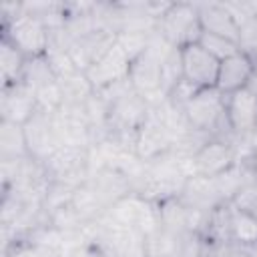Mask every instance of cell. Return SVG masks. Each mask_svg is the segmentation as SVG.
I'll return each mask as SVG.
<instances>
[{
	"mask_svg": "<svg viewBox=\"0 0 257 257\" xmlns=\"http://www.w3.org/2000/svg\"><path fill=\"white\" fill-rule=\"evenodd\" d=\"M58 80L56 74L52 72L46 56H38V58H28L26 62V68H24V74H22V82L28 84L30 88L38 90L50 82Z\"/></svg>",
	"mask_w": 257,
	"mask_h": 257,
	"instance_id": "9a60e30c",
	"label": "cell"
},
{
	"mask_svg": "<svg viewBox=\"0 0 257 257\" xmlns=\"http://www.w3.org/2000/svg\"><path fill=\"white\" fill-rule=\"evenodd\" d=\"M179 54H181L183 78L187 82H191L199 90L217 86L221 60H217L213 54H209L199 42H193V44L179 48Z\"/></svg>",
	"mask_w": 257,
	"mask_h": 257,
	"instance_id": "277c9868",
	"label": "cell"
},
{
	"mask_svg": "<svg viewBox=\"0 0 257 257\" xmlns=\"http://www.w3.org/2000/svg\"><path fill=\"white\" fill-rule=\"evenodd\" d=\"M131 58L124 54V50L114 42L92 66H88L84 70L90 86L94 88V92L112 86L116 82H122L128 78L131 72Z\"/></svg>",
	"mask_w": 257,
	"mask_h": 257,
	"instance_id": "8992f818",
	"label": "cell"
},
{
	"mask_svg": "<svg viewBox=\"0 0 257 257\" xmlns=\"http://www.w3.org/2000/svg\"><path fill=\"white\" fill-rule=\"evenodd\" d=\"M185 118L193 131L215 135L225 116V94L217 88H201L185 106Z\"/></svg>",
	"mask_w": 257,
	"mask_h": 257,
	"instance_id": "3957f363",
	"label": "cell"
},
{
	"mask_svg": "<svg viewBox=\"0 0 257 257\" xmlns=\"http://www.w3.org/2000/svg\"><path fill=\"white\" fill-rule=\"evenodd\" d=\"M28 58L6 38L0 42V72H2V86L16 84L22 80L24 68Z\"/></svg>",
	"mask_w": 257,
	"mask_h": 257,
	"instance_id": "4fadbf2b",
	"label": "cell"
},
{
	"mask_svg": "<svg viewBox=\"0 0 257 257\" xmlns=\"http://www.w3.org/2000/svg\"><path fill=\"white\" fill-rule=\"evenodd\" d=\"M253 72H255V62L253 58L239 50L237 54L221 60V66H219V78H217V90L221 94H233L241 88H247L251 78H253Z\"/></svg>",
	"mask_w": 257,
	"mask_h": 257,
	"instance_id": "30bf717a",
	"label": "cell"
},
{
	"mask_svg": "<svg viewBox=\"0 0 257 257\" xmlns=\"http://www.w3.org/2000/svg\"><path fill=\"white\" fill-rule=\"evenodd\" d=\"M157 32L173 46V48H183L187 44L199 42L203 28L199 22V10L197 4H187V2H177L171 4L165 14L157 22Z\"/></svg>",
	"mask_w": 257,
	"mask_h": 257,
	"instance_id": "6da1fadb",
	"label": "cell"
},
{
	"mask_svg": "<svg viewBox=\"0 0 257 257\" xmlns=\"http://www.w3.org/2000/svg\"><path fill=\"white\" fill-rule=\"evenodd\" d=\"M249 56H251V58H253V62H255V66H257V50H253V52H251V54H249Z\"/></svg>",
	"mask_w": 257,
	"mask_h": 257,
	"instance_id": "ffe728a7",
	"label": "cell"
},
{
	"mask_svg": "<svg viewBox=\"0 0 257 257\" xmlns=\"http://www.w3.org/2000/svg\"><path fill=\"white\" fill-rule=\"evenodd\" d=\"M0 155H2V161L30 159L24 124L2 118V122H0Z\"/></svg>",
	"mask_w": 257,
	"mask_h": 257,
	"instance_id": "7c38bea8",
	"label": "cell"
},
{
	"mask_svg": "<svg viewBox=\"0 0 257 257\" xmlns=\"http://www.w3.org/2000/svg\"><path fill=\"white\" fill-rule=\"evenodd\" d=\"M38 112L36 90L24 84L22 80L16 84L2 86V118L18 124H26Z\"/></svg>",
	"mask_w": 257,
	"mask_h": 257,
	"instance_id": "9c48e42d",
	"label": "cell"
},
{
	"mask_svg": "<svg viewBox=\"0 0 257 257\" xmlns=\"http://www.w3.org/2000/svg\"><path fill=\"white\" fill-rule=\"evenodd\" d=\"M2 30H4L2 38L10 40L26 58L44 56L48 50V44H50L48 28L28 12H22L20 16L2 24Z\"/></svg>",
	"mask_w": 257,
	"mask_h": 257,
	"instance_id": "7a4b0ae2",
	"label": "cell"
},
{
	"mask_svg": "<svg viewBox=\"0 0 257 257\" xmlns=\"http://www.w3.org/2000/svg\"><path fill=\"white\" fill-rule=\"evenodd\" d=\"M199 44H201L209 54H213L217 60H225V58H229V56H233V54H237V52L241 50L237 42L227 40V38H223V36L207 34V32L201 34Z\"/></svg>",
	"mask_w": 257,
	"mask_h": 257,
	"instance_id": "2e32d148",
	"label": "cell"
},
{
	"mask_svg": "<svg viewBox=\"0 0 257 257\" xmlns=\"http://www.w3.org/2000/svg\"><path fill=\"white\" fill-rule=\"evenodd\" d=\"M197 10H199V22L203 32L223 36L239 44V24L225 4H213V2L197 4Z\"/></svg>",
	"mask_w": 257,
	"mask_h": 257,
	"instance_id": "8fae6325",
	"label": "cell"
},
{
	"mask_svg": "<svg viewBox=\"0 0 257 257\" xmlns=\"http://www.w3.org/2000/svg\"><path fill=\"white\" fill-rule=\"evenodd\" d=\"M193 175L217 179L237 165L235 149L225 139H209L193 155Z\"/></svg>",
	"mask_w": 257,
	"mask_h": 257,
	"instance_id": "5b68a950",
	"label": "cell"
},
{
	"mask_svg": "<svg viewBox=\"0 0 257 257\" xmlns=\"http://www.w3.org/2000/svg\"><path fill=\"white\" fill-rule=\"evenodd\" d=\"M239 48L247 54L257 50V12L239 26Z\"/></svg>",
	"mask_w": 257,
	"mask_h": 257,
	"instance_id": "e0dca14e",
	"label": "cell"
},
{
	"mask_svg": "<svg viewBox=\"0 0 257 257\" xmlns=\"http://www.w3.org/2000/svg\"><path fill=\"white\" fill-rule=\"evenodd\" d=\"M249 90H253L255 94H257V66H255V72H253V78H251V82H249V86H247Z\"/></svg>",
	"mask_w": 257,
	"mask_h": 257,
	"instance_id": "ac0fdd59",
	"label": "cell"
},
{
	"mask_svg": "<svg viewBox=\"0 0 257 257\" xmlns=\"http://www.w3.org/2000/svg\"><path fill=\"white\" fill-rule=\"evenodd\" d=\"M225 116L229 131L247 137L257 131V94L249 88H241L225 96Z\"/></svg>",
	"mask_w": 257,
	"mask_h": 257,
	"instance_id": "ba28073f",
	"label": "cell"
},
{
	"mask_svg": "<svg viewBox=\"0 0 257 257\" xmlns=\"http://www.w3.org/2000/svg\"><path fill=\"white\" fill-rule=\"evenodd\" d=\"M175 145L173 133L167 128V124L149 110L147 120L135 135V153L139 159L145 161H157L165 157Z\"/></svg>",
	"mask_w": 257,
	"mask_h": 257,
	"instance_id": "52a82bcc",
	"label": "cell"
},
{
	"mask_svg": "<svg viewBox=\"0 0 257 257\" xmlns=\"http://www.w3.org/2000/svg\"><path fill=\"white\" fill-rule=\"evenodd\" d=\"M231 243H237L241 247H253L257 245V217L235 209L231 203Z\"/></svg>",
	"mask_w": 257,
	"mask_h": 257,
	"instance_id": "5bb4252c",
	"label": "cell"
},
{
	"mask_svg": "<svg viewBox=\"0 0 257 257\" xmlns=\"http://www.w3.org/2000/svg\"><path fill=\"white\" fill-rule=\"evenodd\" d=\"M251 171H253V175L257 177V153L251 155Z\"/></svg>",
	"mask_w": 257,
	"mask_h": 257,
	"instance_id": "d6986e66",
	"label": "cell"
}]
</instances>
